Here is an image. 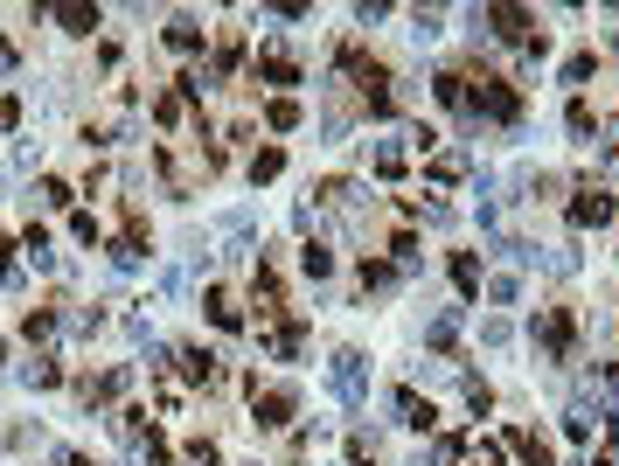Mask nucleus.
Instances as JSON below:
<instances>
[{"label": "nucleus", "mask_w": 619, "mask_h": 466, "mask_svg": "<svg viewBox=\"0 0 619 466\" xmlns=\"http://www.w3.org/2000/svg\"><path fill=\"white\" fill-rule=\"evenodd\" d=\"M529 341H536V355L543 362H578V313L571 307H543L536 320H529Z\"/></svg>", "instance_id": "1"}, {"label": "nucleus", "mask_w": 619, "mask_h": 466, "mask_svg": "<svg viewBox=\"0 0 619 466\" xmlns=\"http://www.w3.org/2000/svg\"><path fill=\"white\" fill-rule=\"evenodd\" d=\"M293 411H300V390H293V383H265V390H251V425H258V432H286Z\"/></svg>", "instance_id": "2"}, {"label": "nucleus", "mask_w": 619, "mask_h": 466, "mask_svg": "<svg viewBox=\"0 0 619 466\" xmlns=\"http://www.w3.org/2000/svg\"><path fill=\"white\" fill-rule=\"evenodd\" d=\"M473 119L515 126V119H522V98H515V84H508V77H480V91H473Z\"/></svg>", "instance_id": "3"}, {"label": "nucleus", "mask_w": 619, "mask_h": 466, "mask_svg": "<svg viewBox=\"0 0 619 466\" xmlns=\"http://www.w3.org/2000/svg\"><path fill=\"white\" fill-rule=\"evenodd\" d=\"M327 383H334V397H341L348 411H362V404H369V376H362V355H355V348H334Z\"/></svg>", "instance_id": "4"}, {"label": "nucleus", "mask_w": 619, "mask_h": 466, "mask_svg": "<svg viewBox=\"0 0 619 466\" xmlns=\"http://www.w3.org/2000/svg\"><path fill=\"white\" fill-rule=\"evenodd\" d=\"M174 362H181V376H188L195 390H216V383H223V355H216V348H202V341H188Z\"/></svg>", "instance_id": "5"}, {"label": "nucleus", "mask_w": 619, "mask_h": 466, "mask_svg": "<svg viewBox=\"0 0 619 466\" xmlns=\"http://www.w3.org/2000/svg\"><path fill=\"white\" fill-rule=\"evenodd\" d=\"M258 77H265V84H286V91H293V84H307L300 56H293V49H279V42H265V49H258Z\"/></svg>", "instance_id": "6"}, {"label": "nucleus", "mask_w": 619, "mask_h": 466, "mask_svg": "<svg viewBox=\"0 0 619 466\" xmlns=\"http://www.w3.org/2000/svg\"><path fill=\"white\" fill-rule=\"evenodd\" d=\"M42 14H49L63 35H98V28H105V14H98V7H84V0H56V7H42Z\"/></svg>", "instance_id": "7"}, {"label": "nucleus", "mask_w": 619, "mask_h": 466, "mask_svg": "<svg viewBox=\"0 0 619 466\" xmlns=\"http://www.w3.org/2000/svg\"><path fill=\"white\" fill-rule=\"evenodd\" d=\"M432 98H439L453 119H473V84H466V70H439V77H432Z\"/></svg>", "instance_id": "8"}, {"label": "nucleus", "mask_w": 619, "mask_h": 466, "mask_svg": "<svg viewBox=\"0 0 619 466\" xmlns=\"http://www.w3.org/2000/svg\"><path fill=\"white\" fill-rule=\"evenodd\" d=\"M613 216H619V202L606 188H578V202H571V223H578V230H599V223H613Z\"/></svg>", "instance_id": "9"}, {"label": "nucleus", "mask_w": 619, "mask_h": 466, "mask_svg": "<svg viewBox=\"0 0 619 466\" xmlns=\"http://www.w3.org/2000/svg\"><path fill=\"white\" fill-rule=\"evenodd\" d=\"M390 411H397V425H411V432H439V411H432V397H418V390H397Z\"/></svg>", "instance_id": "10"}, {"label": "nucleus", "mask_w": 619, "mask_h": 466, "mask_svg": "<svg viewBox=\"0 0 619 466\" xmlns=\"http://www.w3.org/2000/svg\"><path fill=\"white\" fill-rule=\"evenodd\" d=\"M167 49H174V56H202V49H209V28H202L195 14H174V21H167Z\"/></svg>", "instance_id": "11"}, {"label": "nucleus", "mask_w": 619, "mask_h": 466, "mask_svg": "<svg viewBox=\"0 0 619 466\" xmlns=\"http://www.w3.org/2000/svg\"><path fill=\"white\" fill-rule=\"evenodd\" d=\"M453 341H460V307H439L425 320V348L432 355H453Z\"/></svg>", "instance_id": "12"}, {"label": "nucleus", "mask_w": 619, "mask_h": 466, "mask_svg": "<svg viewBox=\"0 0 619 466\" xmlns=\"http://www.w3.org/2000/svg\"><path fill=\"white\" fill-rule=\"evenodd\" d=\"M202 307H209V320H216L223 334H237V327H244V307H237V293H230V286H209V293H202Z\"/></svg>", "instance_id": "13"}, {"label": "nucleus", "mask_w": 619, "mask_h": 466, "mask_svg": "<svg viewBox=\"0 0 619 466\" xmlns=\"http://www.w3.org/2000/svg\"><path fill=\"white\" fill-rule=\"evenodd\" d=\"M300 341H307V320H300V313H293L286 327H272V334H258V348H272L279 362H293V355H300Z\"/></svg>", "instance_id": "14"}, {"label": "nucleus", "mask_w": 619, "mask_h": 466, "mask_svg": "<svg viewBox=\"0 0 619 466\" xmlns=\"http://www.w3.org/2000/svg\"><path fill=\"white\" fill-rule=\"evenodd\" d=\"M501 446H508V453H522V466H557V460H550V439H543V432H522V425H515Z\"/></svg>", "instance_id": "15"}, {"label": "nucleus", "mask_w": 619, "mask_h": 466, "mask_svg": "<svg viewBox=\"0 0 619 466\" xmlns=\"http://www.w3.org/2000/svg\"><path fill=\"white\" fill-rule=\"evenodd\" d=\"M369 174H376V181H397V174H404V147H397V140H376V147H369Z\"/></svg>", "instance_id": "16"}, {"label": "nucleus", "mask_w": 619, "mask_h": 466, "mask_svg": "<svg viewBox=\"0 0 619 466\" xmlns=\"http://www.w3.org/2000/svg\"><path fill=\"white\" fill-rule=\"evenodd\" d=\"M439 35H446V14H439V7H411V42L425 49V42H439Z\"/></svg>", "instance_id": "17"}, {"label": "nucleus", "mask_w": 619, "mask_h": 466, "mask_svg": "<svg viewBox=\"0 0 619 466\" xmlns=\"http://www.w3.org/2000/svg\"><path fill=\"white\" fill-rule=\"evenodd\" d=\"M564 126L578 133V147H592V140H599V112H592L585 98H571V112H564Z\"/></svg>", "instance_id": "18"}, {"label": "nucleus", "mask_w": 619, "mask_h": 466, "mask_svg": "<svg viewBox=\"0 0 619 466\" xmlns=\"http://www.w3.org/2000/svg\"><path fill=\"white\" fill-rule=\"evenodd\" d=\"M300 272H307V279H327V272H334V251H327L320 237H307V244H300Z\"/></svg>", "instance_id": "19"}, {"label": "nucleus", "mask_w": 619, "mask_h": 466, "mask_svg": "<svg viewBox=\"0 0 619 466\" xmlns=\"http://www.w3.org/2000/svg\"><path fill=\"white\" fill-rule=\"evenodd\" d=\"M397 279H404L397 265H383V258H362V293H390Z\"/></svg>", "instance_id": "20"}, {"label": "nucleus", "mask_w": 619, "mask_h": 466, "mask_svg": "<svg viewBox=\"0 0 619 466\" xmlns=\"http://www.w3.org/2000/svg\"><path fill=\"white\" fill-rule=\"evenodd\" d=\"M154 119H160V133H181V126H188V98H181V91H167V98L154 105Z\"/></svg>", "instance_id": "21"}, {"label": "nucleus", "mask_w": 619, "mask_h": 466, "mask_svg": "<svg viewBox=\"0 0 619 466\" xmlns=\"http://www.w3.org/2000/svg\"><path fill=\"white\" fill-rule=\"evenodd\" d=\"M21 334L28 341H56V307H28L21 313Z\"/></svg>", "instance_id": "22"}, {"label": "nucleus", "mask_w": 619, "mask_h": 466, "mask_svg": "<svg viewBox=\"0 0 619 466\" xmlns=\"http://www.w3.org/2000/svg\"><path fill=\"white\" fill-rule=\"evenodd\" d=\"M453 286H460L466 300L480 293V258H473V251H453Z\"/></svg>", "instance_id": "23"}, {"label": "nucleus", "mask_w": 619, "mask_h": 466, "mask_svg": "<svg viewBox=\"0 0 619 466\" xmlns=\"http://www.w3.org/2000/svg\"><path fill=\"white\" fill-rule=\"evenodd\" d=\"M140 251H147V244H133V237H112V244H105L112 272H140Z\"/></svg>", "instance_id": "24"}, {"label": "nucleus", "mask_w": 619, "mask_h": 466, "mask_svg": "<svg viewBox=\"0 0 619 466\" xmlns=\"http://www.w3.org/2000/svg\"><path fill=\"white\" fill-rule=\"evenodd\" d=\"M383 460V439H376V432H355V439H348V466H376Z\"/></svg>", "instance_id": "25"}, {"label": "nucleus", "mask_w": 619, "mask_h": 466, "mask_svg": "<svg viewBox=\"0 0 619 466\" xmlns=\"http://www.w3.org/2000/svg\"><path fill=\"white\" fill-rule=\"evenodd\" d=\"M501 460H508V446H501V439H473L460 466H501Z\"/></svg>", "instance_id": "26"}, {"label": "nucleus", "mask_w": 619, "mask_h": 466, "mask_svg": "<svg viewBox=\"0 0 619 466\" xmlns=\"http://www.w3.org/2000/svg\"><path fill=\"white\" fill-rule=\"evenodd\" d=\"M592 77H599V56H592V49L564 56V84H592Z\"/></svg>", "instance_id": "27"}, {"label": "nucleus", "mask_w": 619, "mask_h": 466, "mask_svg": "<svg viewBox=\"0 0 619 466\" xmlns=\"http://www.w3.org/2000/svg\"><path fill=\"white\" fill-rule=\"evenodd\" d=\"M265 126H272V133H293V126H300V105H293V98H272V105H265Z\"/></svg>", "instance_id": "28"}, {"label": "nucleus", "mask_w": 619, "mask_h": 466, "mask_svg": "<svg viewBox=\"0 0 619 466\" xmlns=\"http://www.w3.org/2000/svg\"><path fill=\"white\" fill-rule=\"evenodd\" d=\"M35 202H42V209H70V181L42 174V181H35Z\"/></svg>", "instance_id": "29"}, {"label": "nucleus", "mask_w": 619, "mask_h": 466, "mask_svg": "<svg viewBox=\"0 0 619 466\" xmlns=\"http://www.w3.org/2000/svg\"><path fill=\"white\" fill-rule=\"evenodd\" d=\"M28 383H35V390H56V383H63V362H56V355H35V362H28Z\"/></svg>", "instance_id": "30"}, {"label": "nucleus", "mask_w": 619, "mask_h": 466, "mask_svg": "<svg viewBox=\"0 0 619 466\" xmlns=\"http://www.w3.org/2000/svg\"><path fill=\"white\" fill-rule=\"evenodd\" d=\"M460 397H466V411H480V418L494 411V390H487L480 376H460Z\"/></svg>", "instance_id": "31"}, {"label": "nucleus", "mask_w": 619, "mask_h": 466, "mask_svg": "<svg viewBox=\"0 0 619 466\" xmlns=\"http://www.w3.org/2000/svg\"><path fill=\"white\" fill-rule=\"evenodd\" d=\"M70 237H77V244H91V251L105 244V230H98V216H91V209H77V216H70Z\"/></svg>", "instance_id": "32"}, {"label": "nucleus", "mask_w": 619, "mask_h": 466, "mask_svg": "<svg viewBox=\"0 0 619 466\" xmlns=\"http://www.w3.org/2000/svg\"><path fill=\"white\" fill-rule=\"evenodd\" d=\"M279 167H286V154L265 147V154H251V181H279Z\"/></svg>", "instance_id": "33"}, {"label": "nucleus", "mask_w": 619, "mask_h": 466, "mask_svg": "<svg viewBox=\"0 0 619 466\" xmlns=\"http://www.w3.org/2000/svg\"><path fill=\"white\" fill-rule=\"evenodd\" d=\"M181 466H223V453H216L209 439H188V446H181Z\"/></svg>", "instance_id": "34"}, {"label": "nucleus", "mask_w": 619, "mask_h": 466, "mask_svg": "<svg viewBox=\"0 0 619 466\" xmlns=\"http://www.w3.org/2000/svg\"><path fill=\"white\" fill-rule=\"evenodd\" d=\"M487 300H494V307H515V300H522V279H508V272L487 279Z\"/></svg>", "instance_id": "35"}, {"label": "nucleus", "mask_w": 619, "mask_h": 466, "mask_svg": "<svg viewBox=\"0 0 619 466\" xmlns=\"http://www.w3.org/2000/svg\"><path fill=\"white\" fill-rule=\"evenodd\" d=\"M411 216H418V223H432V230H446V223H453V209H446V202H411Z\"/></svg>", "instance_id": "36"}, {"label": "nucleus", "mask_w": 619, "mask_h": 466, "mask_svg": "<svg viewBox=\"0 0 619 466\" xmlns=\"http://www.w3.org/2000/svg\"><path fill=\"white\" fill-rule=\"evenodd\" d=\"M466 174V154H432V181H460Z\"/></svg>", "instance_id": "37"}, {"label": "nucleus", "mask_w": 619, "mask_h": 466, "mask_svg": "<svg viewBox=\"0 0 619 466\" xmlns=\"http://www.w3.org/2000/svg\"><path fill=\"white\" fill-rule=\"evenodd\" d=\"M480 341H487V348H508V341H515V327H508V320H501V313H494V320H487V327H480Z\"/></svg>", "instance_id": "38"}, {"label": "nucleus", "mask_w": 619, "mask_h": 466, "mask_svg": "<svg viewBox=\"0 0 619 466\" xmlns=\"http://www.w3.org/2000/svg\"><path fill=\"white\" fill-rule=\"evenodd\" d=\"M466 460V439H439L432 446V466H460Z\"/></svg>", "instance_id": "39"}, {"label": "nucleus", "mask_w": 619, "mask_h": 466, "mask_svg": "<svg viewBox=\"0 0 619 466\" xmlns=\"http://www.w3.org/2000/svg\"><path fill=\"white\" fill-rule=\"evenodd\" d=\"M70 327H77V334H84V341H91V334H98V327H105V313H98V307H77V313H70Z\"/></svg>", "instance_id": "40"}, {"label": "nucleus", "mask_w": 619, "mask_h": 466, "mask_svg": "<svg viewBox=\"0 0 619 466\" xmlns=\"http://www.w3.org/2000/svg\"><path fill=\"white\" fill-rule=\"evenodd\" d=\"M0 286H21V265L7 258V244H0Z\"/></svg>", "instance_id": "41"}, {"label": "nucleus", "mask_w": 619, "mask_h": 466, "mask_svg": "<svg viewBox=\"0 0 619 466\" xmlns=\"http://www.w3.org/2000/svg\"><path fill=\"white\" fill-rule=\"evenodd\" d=\"M599 383L613 390V404H619V362H599Z\"/></svg>", "instance_id": "42"}, {"label": "nucleus", "mask_w": 619, "mask_h": 466, "mask_svg": "<svg viewBox=\"0 0 619 466\" xmlns=\"http://www.w3.org/2000/svg\"><path fill=\"white\" fill-rule=\"evenodd\" d=\"M14 63H21V49H14V42H7V35H0V77H7V70H14Z\"/></svg>", "instance_id": "43"}, {"label": "nucleus", "mask_w": 619, "mask_h": 466, "mask_svg": "<svg viewBox=\"0 0 619 466\" xmlns=\"http://www.w3.org/2000/svg\"><path fill=\"white\" fill-rule=\"evenodd\" d=\"M56 466H91V460H84V453H70V446H63V453H56Z\"/></svg>", "instance_id": "44"}, {"label": "nucleus", "mask_w": 619, "mask_h": 466, "mask_svg": "<svg viewBox=\"0 0 619 466\" xmlns=\"http://www.w3.org/2000/svg\"><path fill=\"white\" fill-rule=\"evenodd\" d=\"M0 369H7V341H0Z\"/></svg>", "instance_id": "45"}, {"label": "nucleus", "mask_w": 619, "mask_h": 466, "mask_svg": "<svg viewBox=\"0 0 619 466\" xmlns=\"http://www.w3.org/2000/svg\"><path fill=\"white\" fill-rule=\"evenodd\" d=\"M613 49H619V35H613Z\"/></svg>", "instance_id": "46"}]
</instances>
